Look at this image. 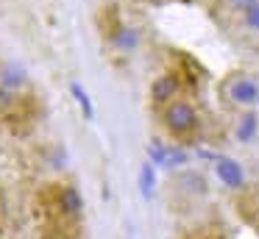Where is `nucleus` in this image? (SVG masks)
Instances as JSON below:
<instances>
[{"label": "nucleus", "instance_id": "13", "mask_svg": "<svg viewBox=\"0 0 259 239\" xmlns=\"http://www.w3.org/2000/svg\"><path fill=\"white\" fill-rule=\"evenodd\" d=\"M256 109H259V103H256Z\"/></svg>", "mask_w": 259, "mask_h": 239}, {"label": "nucleus", "instance_id": "8", "mask_svg": "<svg viewBox=\"0 0 259 239\" xmlns=\"http://www.w3.org/2000/svg\"><path fill=\"white\" fill-rule=\"evenodd\" d=\"M59 211H62L64 217H73V220L81 217V211H84V198H81V192L75 186H62V192H59Z\"/></svg>", "mask_w": 259, "mask_h": 239}, {"label": "nucleus", "instance_id": "6", "mask_svg": "<svg viewBox=\"0 0 259 239\" xmlns=\"http://www.w3.org/2000/svg\"><path fill=\"white\" fill-rule=\"evenodd\" d=\"M234 139L240 145H251L253 139H259V111L248 109V111H240V114H237Z\"/></svg>", "mask_w": 259, "mask_h": 239}, {"label": "nucleus", "instance_id": "3", "mask_svg": "<svg viewBox=\"0 0 259 239\" xmlns=\"http://www.w3.org/2000/svg\"><path fill=\"white\" fill-rule=\"evenodd\" d=\"M176 98H181V72L167 70V72L153 78V83H151V103L153 106L164 109V106L173 103Z\"/></svg>", "mask_w": 259, "mask_h": 239}, {"label": "nucleus", "instance_id": "7", "mask_svg": "<svg viewBox=\"0 0 259 239\" xmlns=\"http://www.w3.org/2000/svg\"><path fill=\"white\" fill-rule=\"evenodd\" d=\"M109 42H112L117 50L128 53V50H137V44H140V31L131 28V25H125V22H117V25L109 31Z\"/></svg>", "mask_w": 259, "mask_h": 239}, {"label": "nucleus", "instance_id": "12", "mask_svg": "<svg viewBox=\"0 0 259 239\" xmlns=\"http://www.w3.org/2000/svg\"><path fill=\"white\" fill-rule=\"evenodd\" d=\"M229 9H234V11H242V9H248L251 3H256V0H223Z\"/></svg>", "mask_w": 259, "mask_h": 239}, {"label": "nucleus", "instance_id": "5", "mask_svg": "<svg viewBox=\"0 0 259 239\" xmlns=\"http://www.w3.org/2000/svg\"><path fill=\"white\" fill-rule=\"evenodd\" d=\"M25 86H28V75H25V70L17 61H6V64L0 67V92L17 98Z\"/></svg>", "mask_w": 259, "mask_h": 239}, {"label": "nucleus", "instance_id": "4", "mask_svg": "<svg viewBox=\"0 0 259 239\" xmlns=\"http://www.w3.org/2000/svg\"><path fill=\"white\" fill-rule=\"evenodd\" d=\"M214 175H218V181L223 183L226 189H231V192H237V189L245 186V167L240 164L237 159H231V156H218L214 159Z\"/></svg>", "mask_w": 259, "mask_h": 239}, {"label": "nucleus", "instance_id": "2", "mask_svg": "<svg viewBox=\"0 0 259 239\" xmlns=\"http://www.w3.org/2000/svg\"><path fill=\"white\" fill-rule=\"evenodd\" d=\"M220 94H223L226 103L234 106V109H240V111L256 109L259 81H256V75H251V72H245V70H234V72L226 75L223 86H220Z\"/></svg>", "mask_w": 259, "mask_h": 239}, {"label": "nucleus", "instance_id": "10", "mask_svg": "<svg viewBox=\"0 0 259 239\" xmlns=\"http://www.w3.org/2000/svg\"><path fill=\"white\" fill-rule=\"evenodd\" d=\"M70 92H73L75 103L81 106V114H84V120H95V106H92V98L87 94V89L81 86L78 81H73V83H70Z\"/></svg>", "mask_w": 259, "mask_h": 239}, {"label": "nucleus", "instance_id": "9", "mask_svg": "<svg viewBox=\"0 0 259 239\" xmlns=\"http://www.w3.org/2000/svg\"><path fill=\"white\" fill-rule=\"evenodd\" d=\"M153 189H156V167H153L151 161H145V164L140 167V192H142V198L151 200Z\"/></svg>", "mask_w": 259, "mask_h": 239}, {"label": "nucleus", "instance_id": "11", "mask_svg": "<svg viewBox=\"0 0 259 239\" xmlns=\"http://www.w3.org/2000/svg\"><path fill=\"white\" fill-rule=\"evenodd\" d=\"M240 22H242V28H245V31L259 33V0H256V3H251L248 9L240 11Z\"/></svg>", "mask_w": 259, "mask_h": 239}, {"label": "nucleus", "instance_id": "1", "mask_svg": "<svg viewBox=\"0 0 259 239\" xmlns=\"http://www.w3.org/2000/svg\"><path fill=\"white\" fill-rule=\"evenodd\" d=\"M159 120H162L164 131L176 139V142H190L198 131H201V114H198L195 103L190 98H176L173 103H167L159 111Z\"/></svg>", "mask_w": 259, "mask_h": 239}]
</instances>
